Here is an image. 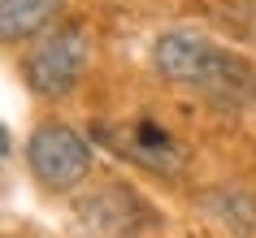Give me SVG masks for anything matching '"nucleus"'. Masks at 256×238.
Masks as SVG:
<instances>
[{
	"mask_svg": "<svg viewBox=\"0 0 256 238\" xmlns=\"http://www.w3.org/2000/svg\"><path fill=\"white\" fill-rule=\"evenodd\" d=\"M26 169L44 191H74L92 173V147L61 121H44L26 139Z\"/></svg>",
	"mask_w": 256,
	"mask_h": 238,
	"instance_id": "2",
	"label": "nucleus"
},
{
	"mask_svg": "<svg viewBox=\"0 0 256 238\" xmlns=\"http://www.w3.org/2000/svg\"><path fill=\"white\" fill-rule=\"evenodd\" d=\"M87 52L92 43L87 35L74 26L66 30H48L44 39H35V48L26 52V82L35 95H70L78 87L82 69H87Z\"/></svg>",
	"mask_w": 256,
	"mask_h": 238,
	"instance_id": "3",
	"label": "nucleus"
},
{
	"mask_svg": "<svg viewBox=\"0 0 256 238\" xmlns=\"http://www.w3.org/2000/svg\"><path fill=\"white\" fill-rule=\"evenodd\" d=\"M152 65L161 78L196 87V91L217 95V100H252L256 95V69L239 61L234 52L208 43L204 35H191V30L161 35L152 48Z\"/></svg>",
	"mask_w": 256,
	"mask_h": 238,
	"instance_id": "1",
	"label": "nucleus"
},
{
	"mask_svg": "<svg viewBox=\"0 0 256 238\" xmlns=\"http://www.w3.org/2000/svg\"><path fill=\"white\" fill-rule=\"evenodd\" d=\"M135 156L144 160V165H152V169H174L178 165L174 147H170V134H165L156 121H139L135 126Z\"/></svg>",
	"mask_w": 256,
	"mask_h": 238,
	"instance_id": "6",
	"label": "nucleus"
},
{
	"mask_svg": "<svg viewBox=\"0 0 256 238\" xmlns=\"http://www.w3.org/2000/svg\"><path fill=\"white\" fill-rule=\"evenodd\" d=\"M78 217L87 221V230H100V234H113V238H126L135 221H152L148 204H144L135 191H126V186H104V191H96L92 199L78 204Z\"/></svg>",
	"mask_w": 256,
	"mask_h": 238,
	"instance_id": "4",
	"label": "nucleus"
},
{
	"mask_svg": "<svg viewBox=\"0 0 256 238\" xmlns=\"http://www.w3.org/2000/svg\"><path fill=\"white\" fill-rule=\"evenodd\" d=\"M56 9L61 0H0V35L9 43L30 39L56 17Z\"/></svg>",
	"mask_w": 256,
	"mask_h": 238,
	"instance_id": "5",
	"label": "nucleus"
}]
</instances>
